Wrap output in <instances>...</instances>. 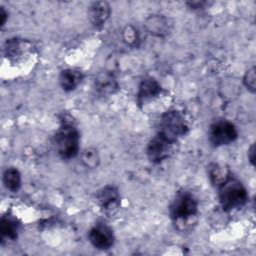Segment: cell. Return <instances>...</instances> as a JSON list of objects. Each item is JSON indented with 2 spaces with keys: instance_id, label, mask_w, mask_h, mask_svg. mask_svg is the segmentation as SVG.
Segmentation results:
<instances>
[{
  "instance_id": "7a4b0ae2",
  "label": "cell",
  "mask_w": 256,
  "mask_h": 256,
  "mask_svg": "<svg viewBox=\"0 0 256 256\" xmlns=\"http://www.w3.org/2000/svg\"><path fill=\"white\" fill-rule=\"evenodd\" d=\"M217 188L219 203L226 212L242 208L248 201L247 189L235 177L228 176Z\"/></svg>"
},
{
  "instance_id": "4fadbf2b",
  "label": "cell",
  "mask_w": 256,
  "mask_h": 256,
  "mask_svg": "<svg viewBox=\"0 0 256 256\" xmlns=\"http://www.w3.org/2000/svg\"><path fill=\"white\" fill-rule=\"evenodd\" d=\"M95 89L102 96H110L118 90V83L113 75L104 72L95 79Z\"/></svg>"
},
{
  "instance_id": "d6986e66",
  "label": "cell",
  "mask_w": 256,
  "mask_h": 256,
  "mask_svg": "<svg viewBox=\"0 0 256 256\" xmlns=\"http://www.w3.org/2000/svg\"><path fill=\"white\" fill-rule=\"evenodd\" d=\"M123 37H124V40L130 45H136V42L139 40L138 33L136 29L132 26H127L125 28L123 32Z\"/></svg>"
},
{
  "instance_id": "8fae6325",
  "label": "cell",
  "mask_w": 256,
  "mask_h": 256,
  "mask_svg": "<svg viewBox=\"0 0 256 256\" xmlns=\"http://www.w3.org/2000/svg\"><path fill=\"white\" fill-rule=\"evenodd\" d=\"M144 27L146 31L156 37H164L171 30L169 19L163 15H151L145 20Z\"/></svg>"
},
{
  "instance_id": "2e32d148",
  "label": "cell",
  "mask_w": 256,
  "mask_h": 256,
  "mask_svg": "<svg viewBox=\"0 0 256 256\" xmlns=\"http://www.w3.org/2000/svg\"><path fill=\"white\" fill-rule=\"evenodd\" d=\"M81 161L83 165L89 169L98 167L100 163V156L98 150L94 147H87L81 152Z\"/></svg>"
},
{
  "instance_id": "7c38bea8",
  "label": "cell",
  "mask_w": 256,
  "mask_h": 256,
  "mask_svg": "<svg viewBox=\"0 0 256 256\" xmlns=\"http://www.w3.org/2000/svg\"><path fill=\"white\" fill-rule=\"evenodd\" d=\"M83 74L80 70L75 68H67L61 71L59 75V84L65 92H70L76 89L81 83Z\"/></svg>"
},
{
  "instance_id": "44dd1931",
  "label": "cell",
  "mask_w": 256,
  "mask_h": 256,
  "mask_svg": "<svg viewBox=\"0 0 256 256\" xmlns=\"http://www.w3.org/2000/svg\"><path fill=\"white\" fill-rule=\"evenodd\" d=\"M0 24L1 26H4V24L6 23V20H7V16H8V13L6 12V10L3 8V7H0Z\"/></svg>"
},
{
  "instance_id": "30bf717a",
  "label": "cell",
  "mask_w": 256,
  "mask_h": 256,
  "mask_svg": "<svg viewBox=\"0 0 256 256\" xmlns=\"http://www.w3.org/2000/svg\"><path fill=\"white\" fill-rule=\"evenodd\" d=\"M161 93L162 87L157 80H155L152 77L145 78L141 81L138 87L137 102L139 105L145 104L147 101H150L151 99L158 97Z\"/></svg>"
},
{
  "instance_id": "9a60e30c",
  "label": "cell",
  "mask_w": 256,
  "mask_h": 256,
  "mask_svg": "<svg viewBox=\"0 0 256 256\" xmlns=\"http://www.w3.org/2000/svg\"><path fill=\"white\" fill-rule=\"evenodd\" d=\"M2 181L7 190L17 192L21 187V174L17 168L8 167L3 172Z\"/></svg>"
},
{
  "instance_id": "5b68a950",
  "label": "cell",
  "mask_w": 256,
  "mask_h": 256,
  "mask_svg": "<svg viewBox=\"0 0 256 256\" xmlns=\"http://www.w3.org/2000/svg\"><path fill=\"white\" fill-rule=\"evenodd\" d=\"M238 137L235 125L225 119L213 122L208 130V139L212 146L221 147L233 143Z\"/></svg>"
},
{
  "instance_id": "52a82bcc",
  "label": "cell",
  "mask_w": 256,
  "mask_h": 256,
  "mask_svg": "<svg viewBox=\"0 0 256 256\" xmlns=\"http://www.w3.org/2000/svg\"><path fill=\"white\" fill-rule=\"evenodd\" d=\"M90 244L98 250H108L114 245L115 237L113 230L106 224L98 223L88 233Z\"/></svg>"
},
{
  "instance_id": "3957f363",
  "label": "cell",
  "mask_w": 256,
  "mask_h": 256,
  "mask_svg": "<svg viewBox=\"0 0 256 256\" xmlns=\"http://www.w3.org/2000/svg\"><path fill=\"white\" fill-rule=\"evenodd\" d=\"M189 126L184 114L176 109H170L163 112L158 120L157 134L172 144L185 136Z\"/></svg>"
},
{
  "instance_id": "5bb4252c",
  "label": "cell",
  "mask_w": 256,
  "mask_h": 256,
  "mask_svg": "<svg viewBox=\"0 0 256 256\" xmlns=\"http://www.w3.org/2000/svg\"><path fill=\"white\" fill-rule=\"evenodd\" d=\"M20 229V223L18 220L10 215L3 216L0 222V232L3 238L10 240H16Z\"/></svg>"
},
{
  "instance_id": "8992f818",
  "label": "cell",
  "mask_w": 256,
  "mask_h": 256,
  "mask_svg": "<svg viewBox=\"0 0 256 256\" xmlns=\"http://www.w3.org/2000/svg\"><path fill=\"white\" fill-rule=\"evenodd\" d=\"M96 201L105 214L113 215L120 207V193L115 186L106 185L96 193Z\"/></svg>"
},
{
  "instance_id": "ffe728a7",
  "label": "cell",
  "mask_w": 256,
  "mask_h": 256,
  "mask_svg": "<svg viewBox=\"0 0 256 256\" xmlns=\"http://www.w3.org/2000/svg\"><path fill=\"white\" fill-rule=\"evenodd\" d=\"M248 159H249L250 163L254 166V164H255V146H254V144H252L250 146V148L248 149Z\"/></svg>"
},
{
  "instance_id": "6da1fadb",
  "label": "cell",
  "mask_w": 256,
  "mask_h": 256,
  "mask_svg": "<svg viewBox=\"0 0 256 256\" xmlns=\"http://www.w3.org/2000/svg\"><path fill=\"white\" fill-rule=\"evenodd\" d=\"M54 145L61 159L75 158L80 149V133L70 117L64 116L54 135Z\"/></svg>"
},
{
  "instance_id": "ba28073f",
  "label": "cell",
  "mask_w": 256,
  "mask_h": 256,
  "mask_svg": "<svg viewBox=\"0 0 256 256\" xmlns=\"http://www.w3.org/2000/svg\"><path fill=\"white\" fill-rule=\"evenodd\" d=\"M172 143L156 134L146 146V155L150 162L154 164H159L166 160L173 149Z\"/></svg>"
},
{
  "instance_id": "277c9868",
  "label": "cell",
  "mask_w": 256,
  "mask_h": 256,
  "mask_svg": "<svg viewBox=\"0 0 256 256\" xmlns=\"http://www.w3.org/2000/svg\"><path fill=\"white\" fill-rule=\"evenodd\" d=\"M198 213V201L196 197L187 190L178 191L170 206L169 214L175 223H184L195 217Z\"/></svg>"
},
{
  "instance_id": "9c48e42d",
  "label": "cell",
  "mask_w": 256,
  "mask_h": 256,
  "mask_svg": "<svg viewBox=\"0 0 256 256\" xmlns=\"http://www.w3.org/2000/svg\"><path fill=\"white\" fill-rule=\"evenodd\" d=\"M110 15L111 8L106 1H95L88 7V18L96 28L102 27L110 18Z\"/></svg>"
},
{
  "instance_id": "e0dca14e",
  "label": "cell",
  "mask_w": 256,
  "mask_h": 256,
  "mask_svg": "<svg viewBox=\"0 0 256 256\" xmlns=\"http://www.w3.org/2000/svg\"><path fill=\"white\" fill-rule=\"evenodd\" d=\"M208 173H209V178L211 182L216 187H218L229 176V174L225 172L224 168L216 163H213L209 166Z\"/></svg>"
},
{
  "instance_id": "ac0fdd59",
  "label": "cell",
  "mask_w": 256,
  "mask_h": 256,
  "mask_svg": "<svg viewBox=\"0 0 256 256\" xmlns=\"http://www.w3.org/2000/svg\"><path fill=\"white\" fill-rule=\"evenodd\" d=\"M243 84L252 93L256 91V75H255V67H251L248 69L243 76Z\"/></svg>"
}]
</instances>
